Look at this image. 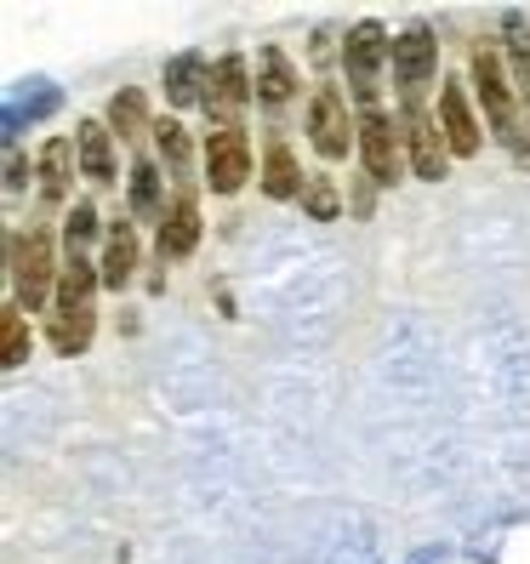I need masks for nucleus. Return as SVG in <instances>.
Instances as JSON below:
<instances>
[{"mask_svg": "<svg viewBox=\"0 0 530 564\" xmlns=\"http://www.w3.org/2000/svg\"><path fill=\"white\" fill-rule=\"evenodd\" d=\"M97 285H104V274H97V262H86L80 251H69V262H63V280H57V296H52V348L63 359H75L91 348L97 337Z\"/></svg>", "mask_w": 530, "mask_h": 564, "instance_id": "1", "label": "nucleus"}, {"mask_svg": "<svg viewBox=\"0 0 530 564\" xmlns=\"http://www.w3.org/2000/svg\"><path fill=\"white\" fill-rule=\"evenodd\" d=\"M468 69H474V91H479V104H485L490 131H496V138H502L519 160H530V143H524V109H519V86H513V75H508L502 52H496L490 41H479Z\"/></svg>", "mask_w": 530, "mask_h": 564, "instance_id": "2", "label": "nucleus"}, {"mask_svg": "<svg viewBox=\"0 0 530 564\" xmlns=\"http://www.w3.org/2000/svg\"><path fill=\"white\" fill-rule=\"evenodd\" d=\"M57 280H63V269H57V246H52V228L46 223H29V228H18L12 235V303L23 308V314H41L52 296H57Z\"/></svg>", "mask_w": 530, "mask_h": 564, "instance_id": "3", "label": "nucleus"}, {"mask_svg": "<svg viewBox=\"0 0 530 564\" xmlns=\"http://www.w3.org/2000/svg\"><path fill=\"white\" fill-rule=\"evenodd\" d=\"M309 143L320 160H348V149H359V120L348 115V97L337 86H314L309 97Z\"/></svg>", "mask_w": 530, "mask_h": 564, "instance_id": "4", "label": "nucleus"}, {"mask_svg": "<svg viewBox=\"0 0 530 564\" xmlns=\"http://www.w3.org/2000/svg\"><path fill=\"white\" fill-rule=\"evenodd\" d=\"M400 131H405V160L422 183H445L451 177V143L440 131V115L417 109V97H405V115H400Z\"/></svg>", "mask_w": 530, "mask_h": 564, "instance_id": "5", "label": "nucleus"}, {"mask_svg": "<svg viewBox=\"0 0 530 564\" xmlns=\"http://www.w3.org/2000/svg\"><path fill=\"white\" fill-rule=\"evenodd\" d=\"M359 160H366L371 183H400V165H405V131L393 115L382 109H366L359 115Z\"/></svg>", "mask_w": 530, "mask_h": 564, "instance_id": "6", "label": "nucleus"}, {"mask_svg": "<svg viewBox=\"0 0 530 564\" xmlns=\"http://www.w3.org/2000/svg\"><path fill=\"white\" fill-rule=\"evenodd\" d=\"M201 160H206L212 194H240V183L251 177V138H246L240 126H212Z\"/></svg>", "mask_w": 530, "mask_h": 564, "instance_id": "7", "label": "nucleus"}, {"mask_svg": "<svg viewBox=\"0 0 530 564\" xmlns=\"http://www.w3.org/2000/svg\"><path fill=\"white\" fill-rule=\"evenodd\" d=\"M382 63H393V41L382 23H354L348 41H343V69H348V86L354 97H377V69Z\"/></svg>", "mask_w": 530, "mask_h": 564, "instance_id": "8", "label": "nucleus"}, {"mask_svg": "<svg viewBox=\"0 0 530 564\" xmlns=\"http://www.w3.org/2000/svg\"><path fill=\"white\" fill-rule=\"evenodd\" d=\"M440 69V41L428 23H411L405 35H393V80L405 86V97H417Z\"/></svg>", "mask_w": 530, "mask_h": 564, "instance_id": "9", "label": "nucleus"}, {"mask_svg": "<svg viewBox=\"0 0 530 564\" xmlns=\"http://www.w3.org/2000/svg\"><path fill=\"white\" fill-rule=\"evenodd\" d=\"M257 97V80H251V69H246V57H235L228 52L217 69H212V86H206V115L217 120V126H240L235 115Z\"/></svg>", "mask_w": 530, "mask_h": 564, "instance_id": "10", "label": "nucleus"}, {"mask_svg": "<svg viewBox=\"0 0 530 564\" xmlns=\"http://www.w3.org/2000/svg\"><path fill=\"white\" fill-rule=\"evenodd\" d=\"M440 131H445V143H451L456 160H474L479 143H485V126L474 120V104H468V86L462 80L440 86Z\"/></svg>", "mask_w": 530, "mask_h": 564, "instance_id": "11", "label": "nucleus"}, {"mask_svg": "<svg viewBox=\"0 0 530 564\" xmlns=\"http://www.w3.org/2000/svg\"><path fill=\"white\" fill-rule=\"evenodd\" d=\"M194 246H201V200L194 188H177L160 217V262H183Z\"/></svg>", "mask_w": 530, "mask_h": 564, "instance_id": "12", "label": "nucleus"}, {"mask_svg": "<svg viewBox=\"0 0 530 564\" xmlns=\"http://www.w3.org/2000/svg\"><path fill=\"white\" fill-rule=\"evenodd\" d=\"M75 149H80V177L109 188L115 183V131L104 120H80L75 126Z\"/></svg>", "mask_w": 530, "mask_h": 564, "instance_id": "13", "label": "nucleus"}, {"mask_svg": "<svg viewBox=\"0 0 530 564\" xmlns=\"http://www.w3.org/2000/svg\"><path fill=\"white\" fill-rule=\"evenodd\" d=\"M97 274H104L109 291H126L131 280H138V228H131L126 217L109 228V246H104V262H97Z\"/></svg>", "mask_w": 530, "mask_h": 564, "instance_id": "14", "label": "nucleus"}, {"mask_svg": "<svg viewBox=\"0 0 530 564\" xmlns=\"http://www.w3.org/2000/svg\"><path fill=\"white\" fill-rule=\"evenodd\" d=\"M262 194H269V200H296V194H309L303 165H296V154L285 143H269V154H262Z\"/></svg>", "mask_w": 530, "mask_h": 564, "instance_id": "15", "label": "nucleus"}, {"mask_svg": "<svg viewBox=\"0 0 530 564\" xmlns=\"http://www.w3.org/2000/svg\"><path fill=\"white\" fill-rule=\"evenodd\" d=\"M257 97H262V104H274V109L296 97V69H291V57L280 46L257 52Z\"/></svg>", "mask_w": 530, "mask_h": 564, "instance_id": "16", "label": "nucleus"}, {"mask_svg": "<svg viewBox=\"0 0 530 564\" xmlns=\"http://www.w3.org/2000/svg\"><path fill=\"white\" fill-rule=\"evenodd\" d=\"M201 86H212V69H206V57H201V52H188V57H177L172 69H165V97H172L177 109L206 104V91H201Z\"/></svg>", "mask_w": 530, "mask_h": 564, "instance_id": "17", "label": "nucleus"}, {"mask_svg": "<svg viewBox=\"0 0 530 564\" xmlns=\"http://www.w3.org/2000/svg\"><path fill=\"white\" fill-rule=\"evenodd\" d=\"M75 165H80L75 138H52V143L41 149V194H46V200H63V188H69Z\"/></svg>", "mask_w": 530, "mask_h": 564, "instance_id": "18", "label": "nucleus"}, {"mask_svg": "<svg viewBox=\"0 0 530 564\" xmlns=\"http://www.w3.org/2000/svg\"><path fill=\"white\" fill-rule=\"evenodd\" d=\"M109 131H120V143H131V138H143V131H149V97L138 86H120L109 97Z\"/></svg>", "mask_w": 530, "mask_h": 564, "instance_id": "19", "label": "nucleus"}, {"mask_svg": "<svg viewBox=\"0 0 530 564\" xmlns=\"http://www.w3.org/2000/svg\"><path fill=\"white\" fill-rule=\"evenodd\" d=\"M29 354H35V337H29V319L18 303L0 308V365L7 371H18V365H29Z\"/></svg>", "mask_w": 530, "mask_h": 564, "instance_id": "20", "label": "nucleus"}, {"mask_svg": "<svg viewBox=\"0 0 530 564\" xmlns=\"http://www.w3.org/2000/svg\"><path fill=\"white\" fill-rule=\"evenodd\" d=\"M131 206L143 217H165V200H160V165L154 160H138L131 165Z\"/></svg>", "mask_w": 530, "mask_h": 564, "instance_id": "21", "label": "nucleus"}, {"mask_svg": "<svg viewBox=\"0 0 530 564\" xmlns=\"http://www.w3.org/2000/svg\"><path fill=\"white\" fill-rule=\"evenodd\" d=\"M154 143H160V154H165V165H172V172H183V165H188V131H183L177 120H160V126H154Z\"/></svg>", "mask_w": 530, "mask_h": 564, "instance_id": "22", "label": "nucleus"}, {"mask_svg": "<svg viewBox=\"0 0 530 564\" xmlns=\"http://www.w3.org/2000/svg\"><path fill=\"white\" fill-rule=\"evenodd\" d=\"M63 235H69V251H80V246H86V240L97 235V212H91V206L80 200V206L69 212V223H63Z\"/></svg>", "mask_w": 530, "mask_h": 564, "instance_id": "23", "label": "nucleus"}, {"mask_svg": "<svg viewBox=\"0 0 530 564\" xmlns=\"http://www.w3.org/2000/svg\"><path fill=\"white\" fill-rule=\"evenodd\" d=\"M303 200H309V212H314V217H337V194H331L325 183H314V188L303 194Z\"/></svg>", "mask_w": 530, "mask_h": 564, "instance_id": "24", "label": "nucleus"}]
</instances>
